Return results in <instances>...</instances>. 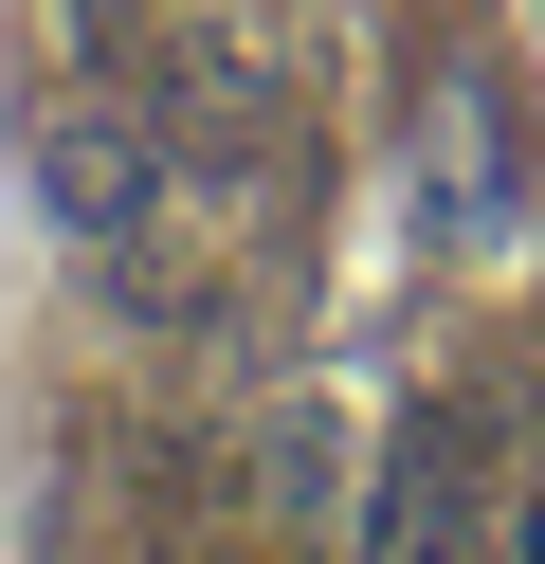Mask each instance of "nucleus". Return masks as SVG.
I'll use <instances>...</instances> for the list:
<instances>
[{"label": "nucleus", "mask_w": 545, "mask_h": 564, "mask_svg": "<svg viewBox=\"0 0 545 564\" xmlns=\"http://www.w3.org/2000/svg\"><path fill=\"white\" fill-rule=\"evenodd\" d=\"M145 183H164V128L145 110H109V91H55V110H36V200H55L73 237H128Z\"/></svg>", "instance_id": "f257e3e1"}]
</instances>
